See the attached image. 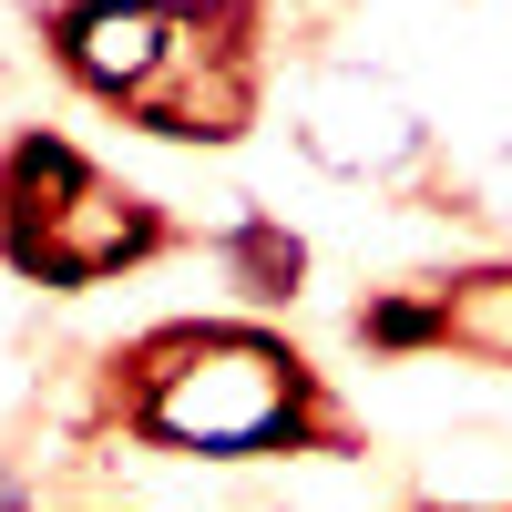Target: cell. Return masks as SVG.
I'll list each match as a JSON object with an SVG mask.
<instances>
[{"label":"cell","instance_id":"3","mask_svg":"<svg viewBox=\"0 0 512 512\" xmlns=\"http://www.w3.org/2000/svg\"><path fill=\"white\" fill-rule=\"evenodd\" d=\"M0 236H11V267L41 287H93L113 267L154 256V205L123 195L113 175H93L62 134H21L0 164Z\"/></svg>","mask_w":512,"mask_h":512},{"label":"cell","instance_id":"5","mask_svg":"<svg viewBox=\"0 0 512 512\" xmlns=\"http://www.w3.org/2000/svg\"><path fill=\"white\" fill-rule=\"evenodd\" d=\"M359 338H369V349H441V287H420V297H369V308H359Z\"/></svg>","mask_w":512,"mask_h":512},{"label":"cell","instance_id":"4","mask_svg":"<svg viewBox=\"0 0 512 512\" xmlns=\"http://www.w3.org/2000/svg\"><path fill=\"white\" fill-rule=\"evenodd\" d=\"M297 154L338 185H390L420 154V113L400 103V82H379L369 62H328L297 93Z\"/></svg>","mask_w":512,"mask_h":512},{"label":"cell","instance_id":"2","mask_svg":"<svg viewBox=\"0 0 512 512\" xmlns=\"http://www.w3.org/2000/svg\"><path fill=\"white\" fill-rule=\"evenodd\" d=\"M134 431L185 461H267L308 431V369L267 328H175L134 359Z\"/></svg>","mask_w":512,"mask_h":512},{"label":"cell","instance_id":"6","mask_svg":"<svg viewBox=\"0 0 512 512\" xmlns=\"http://www.w3.org/2000/svg\"><path fill=\"white\" fill-rule=\"evenodd\" d=\"M0 512H21V472H11V461H0Z\"/></svg>","mask_w":512,"mask_h":512},{"label":"cell","instance_id":"1","mask_svg":"<svg viewBox=\"0 0 512 512\" xmlns=\"http://www.w3.org/2000/svg\"><path fill=\"white\" fill-rule=\"evenodd\" d=\"M52 52L93 82L103 103L144 113L175 144H226L246 123V72L236 41L195 0H72L52 11Z\"/></svg>","mask_w":512,"mask_h":512}]
</instances>
